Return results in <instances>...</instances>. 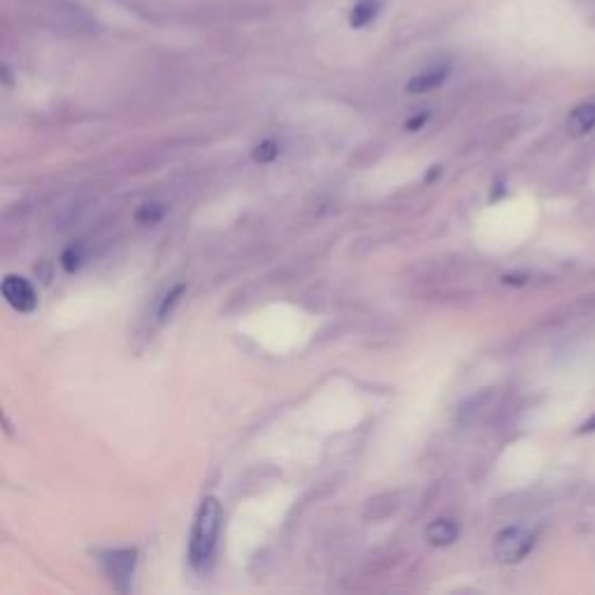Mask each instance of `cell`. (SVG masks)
<instances>
[{
    "label": "cell",
    "instance_id": "7c38bea8",
    "mask_svg": "<svg viewBox=\"0 0 595 595\" xmlns=\"http://www.w3.org/2000/svg\"><path fill=\"white\" fill-rule=\"evenodd\" d=\"M184 293V284H179V286H175V289H172L166 298L161 300V305H159V319L163 321L168 317V314L172 312V307H175V303L179 300V296H182Z\"/></svg>",
    "mask_w": 595,
    "mask_h": 595
},
{
    "label": "cell",
    "instance_id": "5bb4252c",
    "mask_svg": "<svg viewBox=\"0 0 595 595\" xmlns=\"http://www.w3.org/2000/svg\"><path fill=\"white\" fill-rule=\"evenodd\" d=\"M591 430H595V417L591 421H586V424L582 426V430H579V433H591Z\"/></svg>",
    "mask_w": 595,
    "mask_h": 595
},
{
    "label": "cell",
    "instance_id": "7a4b0ae2",
    "mask_svg": "<svg viewBox=\"0 0 595 595\" xmlns=\"http://www.w3.org/2000/svg\"><path fill=\"white\" fill-rule=\"evenodd\" d=\"M535 547V533L528 528L521 526H512L500 530L493 540V556L498 558L500 563L505 565H514L526 558L530 551Z\"/></svg>",
    "mask_w": 595,
    "mask_h": 595
},
{
    "label": "cell",
    "instance_id": "277c9868",
    "mask_svg": "<svg viewBox=\"0 0 595 595\" xmlns=\"http://www.w3.org/2000/svg\"><path fill=\"white\" fill-rule=\"evenodd\" d=\"M3 298L12 310L21 314H31L38 310V293H35L28 279L19 275H7L3 279Z\"/></svg>",
    "mask_w": 595,
    "mask_h": 595
},
{
    "label": "cell",
    "instance_id": "3957f363",
    "mask_svg": "<svg viewBox=\"0 0 595 595\" xmlns=\"http://www.w3.org/2000/svg\"><path fill=\"white\" fill-rule=\"evenodd\" d=\"M135 558H138V551L135 549H117V551H107L103 554L105 572L110 577V582L114 584V589L126 593L131 589V579H133V570H135Z\"/></svg>",
    "mask_w": 595,
    "mask_h": 595
},
{
    "label": "cell",
    "instance_id": "ba28073f",
    "mask_svg": "<svg viewBox=\"0 0 595 595\" xmlns=\"http://www.w3.org/2000/svg\"><path fill=\"white\" fill-rule=\"evenodd\" d=\"M595 128V103L575 107L568 117V131L572 135H586Z\"/></svg>",
    "mask_w": 595,
    "mask_h": 595
},
{
    "label": "cell",
    "instance_id": "8fae6325",
    "mask_svg": "<svg viewBox=\"0 0 595 595\" xmlns=\"http://www.w3.org/2000/svg\"><path fill=\"white\" fill-rule=\"evenodd\" d=\"M82 261H84V247L82 245H70L61 256V265L66 268V272L80 270Z\"/></svg>",
    "mask_w": 595,
    "mask_h": 595
},
{
    "label": "cell",
    "instance_id": "30bf717a",
    "mask_svg": "<svg viewBox=\"0 0 595 595\" xmlns=\"http://www.w3.org/2000/svg\"><path fill=\"white\" fill-rule=\"evenodd\" d=\"M252 156L256 163H272L279 156V145L275 140H263L261 145L254 147Z\"/></svg>",
    "mask_w": 595,
    "mask_h": 595
},
{
    "label": "cell",
    "instance_id": "4fadbf2b",
    "mask_svg": "<svg viewBox=\"0 0 595 595\" xmlns=\"http://www.w3.org/2000/svg\"><path fill=\"white\" fill-rule=\"evenodd\" d=\"M428 119H430V114H428V112H421V114H417V117L407 119V124H405V131H419V128H421V126H424Z\"/></svg>",
    "mask_w": 595,
    "mask_h": 595
},
{
    "label": "cell",
    "instance_id": "5b68a950",
    "mask_svg": "<svg viewBox=\"0 0 595 595\" xmlns=\"http://www.w3.org/2000/svg\"><path fill=\"white\" fill-rule=\"evenodd\" d=\"M451 73L449 63H440V66H433L424 70V73L414 75L410 82L405 84V91L412 93V96H421V93H428L437 89V86H442L444 82H447V77Z\"/></svg>",
    "mask_w": 595,
    "mask_h": 595
},
{
    "label": "cell",
    "instance_id": "6da1fadb",
    "mask_svg": "<svg viewBox=\"0 0 595 595\" xmlns=\"http://www.w3.org/2000/svg\"><path fill=\"white\" fill-rule=\"evenodd\" d=\"M221 528V505L217 498H205L200 503V510L196 514V523H193L191 540H189V561L196 570L205 568L210 563V558L217 549Z\"/></svg>",
    "mask_w": 595,
    "mask_h": 595
},
{
    "label": "cell",
    "instance_id": "8992f818",
    "mask_svg": "<svg viewBox=\"0 0 595 595\" xmlns=\"http://www.w3.org/2000/svg\"><path fill=\"white\" fill-rule=\"evenodd\" d=\"M426 540L433 547H449L458 540V526L451 519H435L426 528Z\"/></svg>",
    "mask_w": 595,
    "mask_h": 595
},
{
    "label": "cell",
    "instance_id": "52a82bcc",
    "mask_svg": "<svg viewBox=\"0 0 595 595\" xmlns=\"http://www.w3.org/2000/svg\"><path fill=\"white\" fill-rule=\"evenodd\" d=\"M382 5H384L382 0H356L349 14L351 28L361 31V28L370 26L372 21L379 17V12H382Z\"/></svg>",
    "mask_w": 595,
    "mask_h": 595
},
{
    "label": "cell",
    "instance_id": "9c48e42d",
    "mask_svg": "<svg viewBox=\"0 0 595 595\" xmlns=\"http://www.w3.org/2000/svg\"><path fill=\"white\" fill-rule=\"evenodd\" d=\"M163 212L166 210H163L161 203H145L138 212H135V219H138L140 224H159Z\"/></svg>",
    "mask_w": 595,
    "mask_h": 595
}]
</instances>
